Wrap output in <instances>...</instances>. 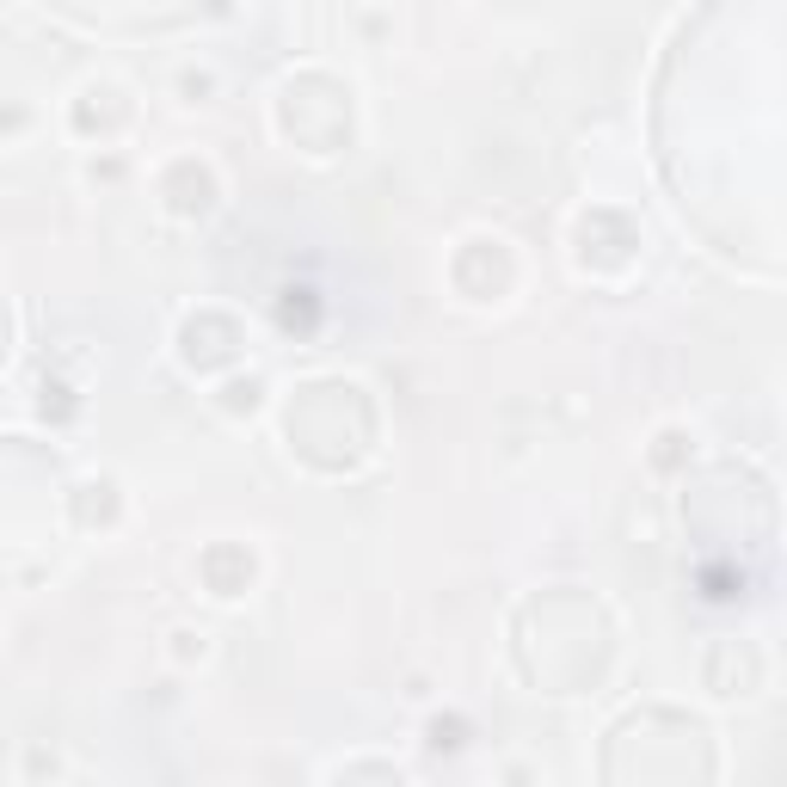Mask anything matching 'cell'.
I'll use <instances>...</instances> for the list:
<instances>
[{
  "instance_id": "6da1fadb",
  "label": "cell",
  "mask_w": 787,
  "mask_h": 787,
  "mask_svg": "<svg viewBox=\"0 0 787 787\" xmlns=\"http://www.w3.org/2000/svg\"><path fill=\"white\" fill-rule=\"evenodd\" d=\"M222 406H228V412H253V406H259V382H253V376L228 382V388H222Z\"/></svg>"
}]
</instances>
